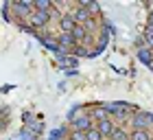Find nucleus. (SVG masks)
Returning <instances> with one entry per match:
<instances>
[{"mask_svg":"<svg viewBox=\"0 0 153 140\" xmlns=\"http://www.w3.org/2000/svg\"><path fill=\"white\" fill-rule=\"evenodd\" d=\"M129 140H151V134L147 129H134V134H131Z\"/></svg>","mask_w":153,"mask_h":140,"instance_id":"nucleus-9","label":"nucleus"},{"mask_svg":"<svg viewBox=\"0 0 153 140\" xmlns=\"http://www.w3.org/2000/svg\"><path fill=\"white\" fill-rule=\"evenodd\" d=\"M33 9H35V11H46V13H51V2H48V0H39V2L33 4Z\"/></svg>","mask_w":153,"mask_h":140,"instance_id":"nucleus-11","label":"nucleus"},{"mask_svg":"<svg viewBox=\"0 0 153 140\" xmlns=\"http://www.w3.org/2000/svg\"><path fill=\"white\" fill-rule=\"evenodd\" d=\"M85 140H103V136L99 134V129H88L85 131Z\"/></svg>","mask_w":153,"mask_h":140,"instance_id":"nucleus-12","label":"nucleus"},{"mask_svg":"<svg viewBox=\"0 0 153 140\" xmlns=\"http://www.w3.org/2000/svg\"><path fill=\"white\" fill-rule=\"evenodd\" d=\"M70 35L74 37V42H81V39H85V35H88V29H85L83 24H76V26H74V31H72Z\"/></svg>","mask_w":153,"mask_h":140,"instance_id":"nucleus-7","label":"nucleus"},{"mask_svg":"<svg viewBox=\"0 0 153 140\" xmlns=\"http://www.w3.org/2000/svg\"><path fill=\"white\" fill-rule=\"evenodd\" d=\"M72 44H76L74 42V37L70 33H64V35H59V48L64 51V48H68V46H72Z\"/></svg>","mask_w":153,"mask_h":140,"instance_id":"nucleus-8","label":"nucleus"},{"mask_svg":"<svg viewBox=\"0 0 153 140\" xmlns=\"http://www.w3.org/2000/svg\"><path fill=\"white\" fill-rule=\"evenodd\" d=\"M140 59H142V61H147V64L153 59V55H151V51H149V48H142V51H140Z\"/></svg>","mask_w":153,"mask_h":140,"instance_id":"nucleus-14","label":"nucleus"},{"mask_svg":"<svg viewBox=\"0 0 153 140\" xmlns=\"http://www.w3.org/2000/svg\"><path fill=\"white\" fill-rule=\"evenodd\" d=\"M74 20H72V16H64V18H59V29L64 31V33H72L74 31Z\"/></svg>","mask_w":153,"mask_h":140,"instance_id":"nucleus-5","label":"nucleus"},{"mask_svg":"<svg viewBox=\"0 0 153 140\" xmlns=\"http://www.w3.org/2000/svg\"><path fill=\"white\" fill-rule=\"evenodd\" d=\"M48 20H51V13H46V11H35L31 16V22L35 24V26H44Z\"/></svg>","mask_w":153,"mask_h":140,"instance_id":"nucleus-4","label":"nucleus"},{"mask_svg":"<svg viewBox=\"0 0 153 140\" xmlns=\"http://www.w3.org/2000/svg\"><path fill=\"white\" fill-rule=\"evenodd\" d=\"M88 129H92V118L90 116H81V118L74 121V131H83L85 134Z\"/></svg>","mask_w":153,"mask_h":140,"instance_id":"nucleus-2","label":"nucleus"},{"mask_svg":"<svg viewBox=\"0 0 153 140\" xmlns=\"http://www.w3.org/2000/svg\"><path fill=\"white\" fill-rule=\"evenodd\" d=\"M92 116H94L99 123H101V121H107V118H109V116H107V107H96V109L92 112Z\"/></svg>","mask_w":153,"mask_h":140,"instance_id":"nucleus-10","label":"nucleus"},{"mask_svg":"<svg viewBox=\"0 0 153 140\" xmlns=\"http://www.w3.org/2000/svg\"><path fill=\"white\" fill-rule=\"evenodd\" d=\"M96 129H99V134H101L103 138H105V136H109V138H112V134H114V129H116V127H114V123L107 118V121H101Z\"/></svg>","mask_w":153,"mask_h":140,"instance_id":"nucleus-3","label":"nucleus"},{"mask_svg":"<svg viewBox=\"0 0 153 140\" xmlns=\"http://www.w3.org/2000/svg\"><path fill=\"white\" fill-rule=\"evenodd\" d=\"M151 123H153V116H149V114H136V118H134L136 129H147Z\"/></svg>","mask_w":153,"mask_h":140,"instance_id":"nucleus-1","label":"nucleus"},{"mask_svg":"<svg viewBox=\"0 0 153 140\" xmlns=\"http://www.w3.org/2000/svg\"><path fill=\"white\" fill-rule=\"evenodd\" d=\"M70 140H74V138H70Z\"/></svg>","mask_w":153,"mask_h":140,"instance_id":"nucleus-16","label":"nucleus"},{"mask_svg":"<svg viewBox=\"0 0 153 140\" xmlns=\"http://www.w3.org/2000/svg\"><path fill=\"white\" fill-rule=\"evenodd\" d=\"M72 20H74V24H81V22H88V18H90V13L88 9H83V7H79V9H74L72 13Z\"/></svg>","mask_w":153,"mask_h":140,"instance_id":"nucleus-6","label":"nucleus"},{"mask_svg":"<svg viewBox=\"0 0 153 140\" xmlns=\"http://www.w3.org/2000/svg\"><path fill=\"white\" fill-rule=\"evenodd\" d=\"M149 29H153V13L149 16Z\"/></svg>","mask_w":153,"mask_h":140,"instance_id":"nucleus-15","label":"nucleus"},{"mask_svg":"<svg viewBox=\"0 0 153 140\" xmlns=\"http://www.w3.org/2000/svg\"><path fill=\"white\" fill-rule=\"evenodd\" d=\"M112 140H129V136H127V131H125V129H114Z\"/></svg>","mask_w":153,"mask_h":140,"instance_id":"nucleus-13","label":"nucleus"}]
</instances>
